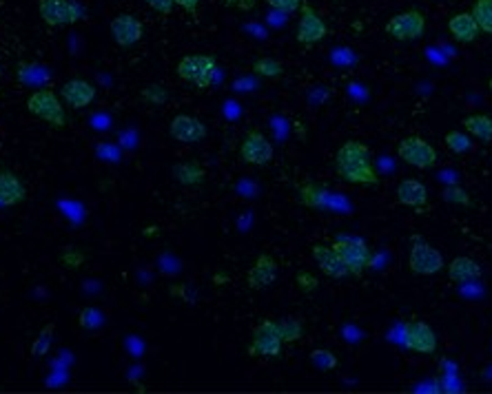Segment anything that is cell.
<instances>
[{
  "mask_svg": "<svg viewBox=\"0 0 492 394\" xmlns=\"http://www.w3.org/2000/svg\"><path fill=\"white\" fill-rule=\"evenodd\" d=\"M335 173L339 179L357 186H377L380 175L375 171L370 149L359 140L344 142L335 153Z\"/></svg>",
  "mask_w": 492,
  "mask_h": 394,
  "instance_id": "6da1fadb",
  "label": "cell"
},
{
  "mask_svg": "<svg viewBox=\"0 0 492 394\" xmlns=\"http://www.w3.org/2000/svg\"><path fill=\"white\" fill-rule=\"evenodd\" d=\"M27 111L34 118L47 122L54 129H62L67 124V113H64V107L60 102V97L52 91V89H38L27 97Z\"/></svg>",
  "mask_w": 492,
  "mask_h": 394,
  "instance_id": "7a4b0ae2",
  "label": "cell"
},
{
  "mask_svg": "<svg viewBox=\"0 0 492 394\" xmlns=\"http://www.w3.org/2000/svg\"><path fill=\"white\" fill-rule=\"evenodd\" d=\"M331 246L337 251V255L344 261V266L348 268V273L353 277H362L364 270L373 264V253H370L368 244L364 239L341 235Z\"/></svg>",
  "mask_w": 492,
  "mask_h": 394,
  "instance_id": "3957f363",
  "label": "cell"
},
{
  "mask_svg": "<svg viewBox=\"0 0 492 394\" xmlns=\"http://www.w3.org/2000/svg\"><path fill=\"white\" fill-rule=\"evenodd\" d=\"M216 58L213 56H184L182 60L177 62V78L191 82L198 89H209L213 78H216Z\"/></svg>",
  "mask_w": 492,
  "mask_h": 394,
  "instance_id": "277c9868",
  "label": "cell"
},
{
  "mask_svg": "<svg viewBox=\"0 0 492 394\" xmlns=\"http://www.w3.org/2000/svg\"><path fill=\"white\" fill-rule=\"evenodd\" d=\"M282 335L275 319H264L253 328V337L249 343L251 357H280L282 354Z\"/></svg>",
  "mask_w": 492,
  "mask_h": 394,
  "instance_id": "5b68a950",
  "label": "cell"
},
{
  "mask_svg": "<svg viewBox=\"0 0 492 394\" xmlns=\"http://www.w3.org/2000/svg\"><path fill=\"white\" fill-rule=\"evenodd\" d=\"M397 155L402 162L410 164V167H415V169H433L435 164H437V151H435V146L430 142H426L423 138L419 136H408L404 138L399 144H397Z\"/></svg>",
  "mask_w": 492,
  "mask_h": 394,
  "instance_id": "8992f818",
  "label": "cell"
},
{
  "mask_svg": "<svg viewBox=\"0 0 492 394\" xmlns=\"http://www.w3.org/2000/svg\"><path fill=\"white\" fill-rule=\"evenodd\" d=\"M426 31V16L419 9H408L402 13H395L386 23V34L399 42H410L423 36Z\"/></svg>",
  "mask_w": 492,
  "mask_h": 394,
  "instance_id": "52a82bcc",
  "label": "cell"
},
{
  "mask_svg": "<svg viewBox=\"0 0 492 394\" xmlns=\"http://www.w3.org/2000/svg\"><path fill=\"white\" fill-rule=\"evenodd\" d=\"M444 266H446V259L435 249V246L417 241L413 249H410L408 268L413 270L415 275L430 277V275H437L439 270H444Z\"/></svg>",
  "mask_w": 492,
  "mask_h": 394,
  "instance_id": "ba28073f",
  "label": "cell"
},
{
  "mask_svg": "<svg viewBox=\"0 0 492 394\" xmlns=\"http://www.w3.org/2000/svg\"><path fill=\"white\" fill-rule=\"evenodd\" d=\"M38 13L49 27H67L80 20V9L71 0H38Z\"/></svg>",
  "mask_w": 492,
  "mask_h": 394,
  "instance_id": "9c48e42d",
  "label": "cell"
},
{
  "mask_svg": "<svg viewBox=\"0 0 492 394\" xmlns=\"http://www.w3.org/2000/svg\"><path fill=\"white\" fill-rule=\"evenodd\" d=\"M240 157L242 162L251 167H264L273 160V144L262 131H249L240 144Z\"/></svg>",
  "mask_w": 492,
  "mask_h": 394,
  "instance_id": "30bf717a",
  "label": "cell"
},
{
  "mask_svg": "<svg viewBox=\"0 0 492 394\" xmlns=\"http://www.w3.org/2000/svg\"><path fill=\"white\" fill-rule=\"evenodd\" d=\"M404 346L417 354H433L437 350V335L426 321H408L404 326Z\"/></svg>",
  "mask_w": 492,
  "mask_h": 394,
  "instance_id": "8fae6325",
  "label": "cell"
},
{
  "mask_svg": "<svg viewBox=\"0 0 492 394\" xmlns=\"http://www.w3.org/2000/svg\"><path fill=\"white\" fill-rule=\"evenodd\" d=\"M302 16H300V23H298V31H295V38H298L300 44H317L326 38L328 34V27L322 20V16L306 3H302Z\"/></svg>",
  "mask_w": 492,
  "mask_h": 394,
  "instance_id": "7c38bea8",
  "label": "cell"
},
{
  "mask_svg": "<svg viewBox=\"0 0 492 394\" xmlns=\"http://www.w3.org/2000/svg\"><path fill=\"white\" fill-rule=\"evenodd\" d=\"M169 133L173 140L182 144H198L206 138L209 129L200 118L189 116V113H177L169 122Z\"/></svg>",
  "mask_w": 492,
  "mask_h": 394,
  "instance_id": "4fadbf2b",
  "label": "cell"
},
{
  "mask_svg": "<svg viewBox=\"0 0 492 394\" xmlns=\"http://www.w3.org/2000/svg\"><path fill=\"white\" fill-rule=\"evenodd\" d=\"M109 29H111V38L122 49L138 44L144 36V25L134 13H118L116 18L111 20Z\"/></svg>",
  "mask_w": 492,
  "mask_h": 394,
  "instance_id": "5bb4252c",
  "label": "cell"
},
{
  "mask_svg": "<svg viewBox=\"0 0 492 394\" xmlns=\"http://www.w3.org/2000/svg\"><path fill=\"white\" fill-rule=\"evenodd\" d=\"M60 97L71 109H85L95 100V87L85 78H71L60 87Z\"/></svg>",
  "mask_w": 492,
  "mask_h": 394,
  "instance_id": "9a60e30c",
  "label": "cell"
},
{
  "mask_svg": "<svg viewBox=\"0 0 492 394\" xmlns=\"http://www.w3.org/2000/svg\"><path fill=\"white\" fill-rule=\"evenodd\" d=\"M310 255H313V259L317 261L320 270H322L326 277H331V279H344V277L351 275L348 268L344 266L341 257L337 255V251L333 249L331 244H315L313 249H310Z\"/></svg>",
  "mask_w": 492,
  "mask_h": 394,
  "instance_id": "2e32d148",
  "label": "cell"
},
{
  "mask_svg": "<svg viewBox=\"0 0 492 394\" xmlns=\"http://www.w3.org/2000/svg\"><path fill=\"white\" fill-rule=\"evenodd\" d=\"M275 277H277L275 257L262 253V255H257L255 264L249 268V273H246V284H249L251 290H264L275 282Z\"/></svg>",
  "mask_w": 492,
  "mask_h": 394,
  "instance_id": "e0dca14e",
  "label": "cell"
},
{
  "mask_svg": "<svg viewBox=\"0 0 492 394\" xmlns=\"http://www.w3.org/2000/svg\"><path fill=\"white\" fill-rule=\"evenodd\" d=\"M27 200V189L13 171H0V206H18Z\"/></svg>",
  "mask_w": 492,
  "mask_h": 394,
  "instance_id": "ac0fdd59",
  "label": "cell"
},
{
  "mask_svg": "<svg viewBox=\"0 0 492 394\" xmlns=\"http://www.w3.org/2000/svg\"><path fill=\"white\" fill-rule=\"evenodd\" d=\"M397 202L402 206H410V208H423L428 204V189H426L419 179H402L397 184Z\"/></svg>",
  "mask_w": 492,
  "mask_h": 394,
  "instance_id": "d6986e66",
  "label": "cell"
},
{
  "mask_svg": "<svg viewBox=\"0 0 492 394\" xmlns=\"http://www.w3.org/2000/svg\"><path fill=\"white\" fill-rule=\"evenodd\" d=\"M448 31H450V36L457 40V42H462V44H470L477 40L479 36V25L477 20H474V16L472 11L470 13H455L452 18L448 20Z\"/></svg>",
  "mask_w": 492,
  "mask_h": 394,
  "instance_id": "ffe728a7",
  "label": "cell"
},
{
  "mask_svg": "<svg viewBox=\"0 0 492 394\" xmlns=\"http://www.w3.org/2000/svg\"><path fill=\"white\" fill-rule=\"evenodd\" d=\"M171 175H173V179L180 186H187V189L200 186V184H204V179H206L204 167H200V162H193V160L173 164Z\"/></svg>",
  "mask_w": 492,
  "mask_h": 394,
  "instance_id": "44dd1931",
  "label": "cell"
},
{
  "mask_svg": "<svg viewBox=\"0 0 492 394\" xmlns=\"http://www.w3.org/2000/svg\"><path fill=\"white\" fill-rule=\"evenodd\" d=\"M481 277V266L472 257H455L448 264V279L452 284H468Z\"/></svg>",
  "mask_w": 492,
  "mask_h": 394,
  "instance_id": "7402d4cb",
  "label": "cell"
},
{
  "mask_svg": "<svg viewBox=\"0 0 492 394\" xmlns=\"http://www.w3.org/2000/svg\"><path fill=\"white\" fill-rule=\"evenodd\" d=\"M462 124L470 138H477L481 142H492V116L474 113V116H466Z\"/></svg>",
  "mask_w": 492,
  "mask_h": 394,
  "instance_id": "603a6c76",
  "label": "cell"
},
{
  "mask_svg": "<svg viewBox=\"0 0 492 394\" xmlns=\"http://www.w3.org/2000/svg\"><path fill=\"white\" fill-rule=\"evenodd\" d=\"M328 200H331V193H328L322 184L308 182V184L300 186V204H304L308 208L322 210L328 206Z\"/></svg>",
  "mask_w": 492,
  "mask_h": 394,
  "instance_id": "cb8c5ba5",
  "label": "cell"
},
{
  "mask_svg": "<svg viewBox=\"0 0 492 394\" xmlns=\"http://www.w3.org/2000/svg\"><path fill=\"white\" fill-rule=\"evenodd\" d=\"M253 71L262 78H269V80H275V78H282L284 76V64L280 60L275 58H257L253 62Z\"/></svg>",
  "mask_w": 492,
  "mask_h": 394,
  "instance_id": "d4e9b609",
  "label": "cell"
},
{
  "mask_svg": "<svg viewBox=\"0 0 492 394\" xmlns=\"http://www.w3.org/2000/svg\"><path fill=\"white\" fill-rule=\"evenodd\" d=\"M277 328H280V335L284 343H295L304 337V323L295 317H286V319H277Z\"/></svg>",
  "mask_w": 492,
  "mask_h": 394,
  "instance_id": "484cf974",
  "label": "cell"
},
{
  "mask_svg": "<svg viewBox=\"0 0 492 394\" xmlns=\"http://www.w3.org/2000/svg\"><path fill=\"white\" fill-rule=\"evenodd\" d=\"M472 16L484 34L492 36V0H477L472 7Z\"/></svg>",
  "mask_w": 492,
  "mask_h": 394,
  "instance_id": "4316f807",
  "label": "cell"
},
{
  "mask_svg": "<svg viewBox=\"0 0 492 394\" xmlns=\"http://www.w3.org/2000/svg\"><path fill=\"white\" fill-rule=\"evenodd\" d=\"M444 144L448 146V149L457 155L462 153H468L472 149V140L468 133H462V131H448L446 138H444Z\"/></svg>",
  "mask_w": 492,
  "mask_h": 394,
  "instance_id": "83f0119b",
  "label": "cell"
},
{
  "mask_svg": "<svg viewBox=\"0 0 492 394\" xmlns=\"http://www.w3.org/2000/svg\"><path fill=\"white\" fill-rule=\"evenodd\" d=\"M54 330L56 326L54 323H47L40 335L36 337V341L31 343V357H45L49 352V348H52V339H54Z\"/></svg>",
  "mask_w": 492,
  "mask_h": 394,
  "instance_id": "f1b7e54d",
  "label": "cell"
},
{
  "mask_svg": "<svg viewBox=\"0 0 492 394\" xmlns=\"http://www.w3.org/2000/svg\"><path fill=\"white\" fill-rule=\"evenodd\" d=\"M310 364H313L315 368H320V370H324V372H328V370H335L339 366V361L331 350L317 348V350L310 352Z\"/></svg>",
  "mask_w": 492,
  "mask_h": 394,
  "instance_id": "f546056e",
  "label": "cell"
},
{
  "mask_svg": "<svg viewBox=\"0 0 492 394\" xmlns=\"http://www.w3.org/2000/svg\"><path fill=\"white\" fill-rule=\"evenodd\" d=\"M140 97H142V100L149 102V105L160 107V105H164V102L169 100V91L164 89L162 85H149L146 89H142V91H140Z\"/></svg>",
  "mask_w": 492,
  "mask_h": 394,
  "instance_id": "4dcf8cb0",
  "label": "cell"
},
{
  "mask_svg": "<svg viewBox=\"0 0 492 394\" xmlns=\"http://www.w3.org/2000/svg\"><path fill=\"white\" fill-rule=\"evenodd\" d=\"M441 197L448 202V204H457V206H472L470 195L462 189V186H446L441 191Z\"/></svg>",
  "mask_w": 492,
  "mask_h": 394,
  "instance_id": "1f68e13d",
  "label": "cell"
},
{
  "mask_svg": "<svg viewBox=\"0 0 492 394\" xmlns=\"http://www.w3.org/2000/svg\"><path fill=\"white\" fill-rule=\"evenodd\" d=\"M100 313H98V310H93V308H82L80 313H78V323H80V328H85V330H93L95 326H100Z\"/></svg>",
  "mask_w": 492,
  "mask_h": 394,
  "instance_id": "d6a6232c",
  "label": "cell"
},
{
  "mask_svg": "<svg viewBox=\"0 0 492 394\" xmlns=\"http://www.w3.org/2000/svg\"><path fill=\"white\" fill-rule=\"evenodd\" d=\"M295 282H298V288L302 292H306V294L317 290V286H320V279L313 273H308V270H300L298 275H295Z\"/></svg>",
  "mask_w": 492,
  "mask_h": 394,
  "instance_id": "836d02e7",
  "label": "cell"
},
{
  "mask_svg": "<svg viewBox=\"0 0 492 394\" xmlns=\"http://www.w3.org/2000/svg\"><path fill=\"white\" fill-rule=\"evenodd\" d=\"M60 261H62V266L64 268H69V270H76L82 266V261H85V255L82 253H76V251H64L60 255Z\"/></svg>",
  "mask_w": 492,
  "mask_h": 394,
  "instance_id": "e575fe53",
  "label": "cell"
},
{
  "mask_svg": "<svg viewBox=\"0 0 492 394\" xmlns=\"http://www.w3.org/2000/svg\"><path fill=\"white\" fill-rule=\"evenodd\" d=\"M266 3L282 13H293V11L302 9V0H266Z\"/></svg>",
  "mask_w": 492,
  "mask_h": 394,
  "instance_id": "d590c367",
  "label": "cell"
},
{
  "mask_svg": "<svg viewBox=\"0 0 492 394\" xmlns=\"http://www.w3.org/2000/svg\"><path fill=\"white\" fill-rule=\"evenodd\" d=\"M144 3L160 16H171V11L175 7V0H144Z\"/></svg>",
  "mask_w": 492,
  "mask_h": 394,
  "instance_id": "8d00e7d4",
  "label": "cell"
},
{
  "mask_svg": "<svg viewBox=\"0 0 492 394\" xmlns=\"http://www.w3.org/2000/svg\"><path fill=\"white\" fill-rule=\"evenodd\" d=\"M177 7H182L184 11H189L191 16L198 13V7H200V0H175Z\"/></svg>",
  "mask_w": 492,
  "mask_h": 394,
  "instance_id": "74e56055",
  "label": "cell"
},
{
  "mask_svg": "<svg viewBox=\"0 0 492 394\" xmlns=\"http://www.w3.org/2000/svg\"><path fill=\"white\" fill-rule=\"evenodd\" d=\"M235 5L240 9H244V11H249V9H253L257 5V0H235Z\"/></svg>",
  "mask_w": 492,
  "mask_h": 394,
  "instance_id": "f35d334b",
  "label": "cell"
},
{
  "mask_svg": "<svg viewBox=\"0 0 492 394\" xmlns=\"http://www.w3.org/2000/svg\"><path fill=\"white\" fill-rule=\"evenodd\" d=\"M488 87H490V89H492V78H490V82H488Z\"/></svg>",
  "mask_w": 492,
  "mask_h": 394,
  "instance_id": "ab89813d",
  "label": "cell"
}]
</instances>
